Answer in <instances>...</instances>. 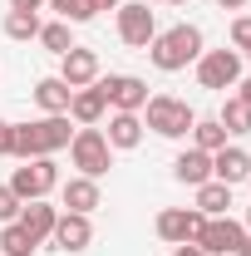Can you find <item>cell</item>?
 Instances as JSON below:
<instances>
[{"instance_id":"6da1fadb","label":"cell","mask_w":251,"mask_h":256,"mask_svg":"<svg viewBox=\"0 0 251 256\" xmlns=\"http://www.w3.org/2000/svg\"><path fill=\"white\" fill-rule=\"evenodd\" d=\"M74 128H69V114H44L34 124H15V153L10 158L30 162V158H54L60 148H69Z\"/></svg>"},{"instance_id":"7a4b0ae2","label":"cell","mask_w":251,"mask_h":256,"mask_svg":"<svg viewBox=\"0 0 251 256\" xmlns=\"http://www.w3.org/2000/svg\"><path fill=\"white\" fill-rule=\"evenodd\" d=\"M148 60L162 69V74H178V69H188V64L202 60V30L197 25H172V30H158L153 44H148Z\"/></svg>"},{"instance_id":"3957f363","label":"cell","mask_w":251,"mask_h":256,"mask_svg":"<svg viewBox=\"0 0 251 256\" xmlns=\"http://www.w3.org/2000/svg\"><path fill=\"white\" fill-rule=\"evenodd\" d=\"M69 158H74V168H79V178H94V182H98V178L114 168V148H108L104 128H74Z\"/></svg>"},{"instance_id":"277c9868","label":"cell","mask_w":251,"mask_h":256,"mask_svg":"<svg viewBox=\"0 0 251 256\" xmlns=\"http://www.w3.org/2000/svg\"><path fill=\"white\" fill-rule=\"evenodd\" d=\"M143 114H148V128H153L158 138H188L192 124H197V114H192L182 98H172V94H153L143 104Z\"/></svg>"},{"instance_id":"5b68a950","label":"cell","mask_w":251,"mask_h":256,"mask_svg":"<svg viewBox=\"0 0 251 256\" xmlns=\"http://www.w3.org/2000/svg\"><path fill=\"white\" fill-rule=\"evenodd\" d=\"M54 188H60V162H54V158H30L25 168H15V172H10V192H15L20 202L50 197Z\"/></svg>"},{"instance_id":"8992f818","label":"cell","mask_w":251,"mask_h":256,"mask_svg":"<svg viewBox=\"0 0 251 256\" xmlns=\"http://www.w3.org/2000/svg\"><path fill=\"white\" fill-rule=\"evenodd\" d=\"M236 79H242V54L236 50H202V60H197V84L202 89H236Z\"/></svg>"},{"instance_id":"52a82bcc","label":"cell","mask_w":251,"mask_h":256,"mask_svg":"<svg viewBox=\"0 0 251 256\" xmlns=\"http://www.w3.org/2000/svg\"><path fill=\"white\" fill-rule=\"evenodd\" d=\"M153 34H158V20L148 10V0H124L118 5V40L133 44V50H148Z\"/></svg>"},{"instance_id":"ba28073f","label":"cell","mask_w":251,"mask_h":256,"mask_svg":"<svg viewBox=\"0 0 251 256\" xmlns=\"http://www.w3.org/2000/svg\"><path fill=\"white\" fill-rule=\"evenodd\" d=\"M242 236H246V226L236 222V217H207L192 246H202V256H232L242 246Z\"/></svg>"},{"instance_id":"9c48e42d","label":"cell","mask_w":251,"mask_h":256,"mask_svg":"<svg viewBox=\"0 0 251 256\" xmlns=\"http://www.w3.org/2000/svg\"><path fill=\"white\" fill-rule=\"evenodd\" d=\"M98 89H104V98H108L114 114H138L148 104V84L138 74H108V79H98Z\"/></svg>"},{"instance_id":"30bf717a","label":"cell","mask_w":251,"mask_h":256,"mask_svg":"<svg viewBox=\"0 0 251 256\" xmlns=\"http://www.w3.org/2000/svg\"><path fill=\"white\" fill-rule=\"evenodd\" d=\"M202 222H207V217H202L197 207H162V212H158V236L172 242V246H188V242H197Z\"/></svg>"},{"instance_id":"8fae6325","label":"cell","mask_w":251,"mask_h":256,"mask_svg":"<svg viewBox=\"0 0 251 256\" xmlns=\"http://www.w3.org/2000/svg\"><path fill=\"white\" fill-rule=\"evenodd\" d=\"M60 79L69 89H89L98 79V54L94 50H84V44H74L69 54H60Z\"/></svg>"},{"instance_id":"7c38bea8","label":"cell","mask_w":251,"mask_h":256,"mask_svg":"<svg viewBox=\"0 0 251 256\" xmlns=\"http://www.w3.org/2000/svg\"><path fill=\"white\" fill-rule=\"evenodd\" d=\"M60 252H84L89 242H94V222L84 217V212H60V222H54V236H50Z\"/></svg>"},{"instance_id":"4fadbf2b","label":"cell","mask_w":251,"mask_h":256,"mask_svg":"<svg viewBox=\"0 0 251 256\" xmlns=\"http://www.w3.org/2000/svg\"><path fill=\"white\" fill-rule=\"evenodd\" d=\"M15 222L25 226V232H30V242L40 246V242H50V236H54V222H60V212H54L44 197H34V202H25V207H20V217H15Z\"/></svg>"},{"instance_id":"5bb4252c","label":"cell","mask_w":251,"mask_h":256,"mask_svg":"<svg viewBox=\"0 0 251 256\" xmlns=\"http://www.w3.org/2000/svg\"><path fill=\"white\" fill-rule=\"evenodd\" d=\"M104 114H108V98H104V89H98V79L89 84V89H74V98H69V118H74L79 128H94Z\"/></svg>"},{"instance_id":"9a60e30c","label":"cell","mask_w":251,"mask_h":256,"mask_svg":"<svg viewBox=\"0 0 251 256\" xmlns=\"http://www.w3.org/2000/svg\"><path fill=\"white\" fill-rule=\"evenodd\" d=\"M212 178L226 182V188L246 182V178H251V153H246V148H222V153H212Z\"/></svg>"},{"instance_id":"2e32d148","label":"cell","mask_w":251,"mask_h":256,"mask_svg":"<svg viewBox=\"0 0 251 256\" xmlns=\"http://www.w3.org/2000/svg\"><path fill=\"white\" fill-rule=\"evenodd\" d=\"M172 178H178V182H188V188H202V182H212V153H202V148H188V153H178V162H172Z\"/></svg>"},{"instance_id":"e0dca14e","label":"cell","mask_w":251,"mask_h":256,"mask_svg":"<svg viewBox=\"0 0 251 256\" xmlns=\"http://www.w3.org/2000/svg\"><path fill=\"white\" fill-rule=\"evenodd\" d=\"M104 138H108V148H124V153H128V148L143 143V118H138V114H114Z\"/></svg>"},{"instance_id":"ac0fdd59","label":"cell","mask_w":251,"mask_h":256,"mask_svg":"<svg viewBox=\"0 0 251 256\" xmlns=\"http://www.w3.org/2000/svg\"><path fill=\"white\" fill-rule=\"evenodd\" d=\"M69 98H74V89L64 84L60 74H54V79H40V84H34V104H40L44 114H69Z\"/></svg>"},{"instance_id":"d6986e66","label":"cell","mask_w":251,"mask_h":256,"mask_svg":"<svg viewBox=\"0 0 251 256\" xmlns=\"http://www.w3.org/2000/svg\"><path fill=\"white\" fill-rule=\"evenodd\" d=\"M64 207L89 217V212L98 207V182L94 178H69V182H64Z\"/></svg>"},{"instance_id":"ffe728a7","label":"cell","mask_w":251,"mask_h":256,"mask_svg":"<svg viewBox=\"0 0 251 256\" xmlns=\"http://www.w3.org/2000/svg\"><path fill=\"white\" fill-rule=\"evenodd\" d=\"M226 207H232V188H226V182L212 178V182L197 188V212H202V217H226Z\"/></svg>"},{"instance_id":"44dd1931","label":"cell","mask_w":251,"mask_h":256,"mask_svg":"<svg viewBox=\"0 0 251 256\" xmlns=\"http://www.w3.org/2000/svg\"><path fill=\"white\" fill-rule=\"evenodd\" d=\"M192 148L222 153V148H226V128H222L217 118H197V124H192Z\"/></svg>"},{"instance_id":"7402d4cb","label":"cell","mask_w":251,"mask_h":256,"mask_svg":"<svg viewBox=\"0 0 251 256\" xmlns=\"http://www.w3.org/2000/svg\"><path fill=\"white\" fill-rule=\"evenodd\" d=\"M217 124L226 128V133H251V104H242V98H226L217 114Z\"/></svg>"},{"instance_id":"603a6c76","label":"cell","mask_w":251,"mask_h":256,"mask_svg":"<svg viewBox=\"0 0 251 256\" xmlns=\"http://www.w3.org/2000/svg\"><path fill=\"white\" fill-rule=\"evenodd\" d=\"M30 252H34L30 232L20 222H5V232H0V256H30Z\"/></svg>"},{"instance_id":"cb8c5ba5","label":"cell","mask_w":251,"mask_h":256,"mask_svg":"<svg viewBox=\"0 0 251 256\" xmlns=\"http://www.w3.org/2000/svg\"><path fill=\"white\" fill-rule=\"evenodd\" d=\"M5 34L10 40H40V15L34 10H10L5 15Z\"/></svg>"},{"instance_id":"d4e9b609","label":"cell","mask_w":251,"mask_h":256,"mask_svg":"<svg viewBox=\"0 0 251 256\" xmlns=\"http://www.w3.org/2000/svg\"><path fill=\"white\" fill-rule=\"evenodd\" d=\"M50 10H60L64 25H84V20H94V0H50Z\"/></svg>"},{"instance_id":"484cf974","label":"cell","mask_w":251,"mask_h":256,"mask_svg":"<svg viewBox=\"0 0 251 256\" xmlns=\"http://www.w3.org/2000/svg\"><path fill=\"white\" fill-rule=\"evenodd\" d=\"M40 44L54 50V54H69V50H74V34H69L64 20H54V25H40Z\"/></svg>"},{"instance_id":"4316f807","label":"cell","mask_w":251,"mask_h":256,"mask_svg":"<svg viewBox=\"0 0 251 256\" xmlns=\"http://www.w3.org/2000/svg\"><path fill=\"white\" fill-rule=\"evenodd\" d=\"M232 50H236V54L251 50V15H236V20H232Z\"/></svg>"},{"instance_id":"83f0119b","label":"cell","mask_w":251,"mask_h":256,"mask_svg":"<svg viewBox=\"0 0 251 256\" xmlns=\"http://www.w3.org/2000/svg\"><path fill=\"white\" fill-rule=\"evenodd\" d=\"M20 207H25V202L10 192V182H5V188H0V222H15V217H20Z\"/></svg>"},{"instance_id":"f1b7e54d","label":"cell","mask_w":251,"mask_h":256,"mask_svg":"<svg viewBox=\"0 0 251 256\" xmlns=\"http://www.w3.org/2000/svg\"><path fill=\"white\" fill-rule=\"evenodd\" d=\"M10 153H15V124L0 118V158H10Z\"/></svg>"},{"instance_id":"f546056e","label":"cell","mask_w":251,"mask_h":256,"mask_svg":"<svg viewBox=\"0 0 251 256\" xmlns=\"http://www.w3.org/2000/svg\"><path fill=\"white\" fill-rule=\"evenodd\" d=\"M236 89H242L236 98H242V104H251V74H246V79H236Z\"/></svg>"},{"instance_id":"4dcf8cb0","label":"cell","mask_w":251,"mask_h":256,"mask_svg":"<svg viewBox=\"0 0 251 256\" xmlns=\"http://www.w3.org/2000/svg\"><path fill=\"white\" fill-rule=\"evenodd\" d=\"M44 0H10V10H40Z\"/></svg>"},{"instance_id":"1f68e13d","label":"cell","mask_w":251,"mask_h":256,"mask_svg":"<svg viewBox=\"0 0 251 256\" xmlns=\"http://www.w3.org/2000/svg\"><path fill=\"white\" fill-rule=\"evenodd\" d=\"M172 256H202V246H192V242H188V246H178Z\"/></svg>"},{"instance_id":"d6a6232c","label":"cell","mask_w":251,"mask_h":256,"mask_svg":"<svg viewBox=\"0 0 251 256\" xmlns=\"http://www.w3.org/2000/svg\"><path fill=\"white\" fill-rule=\"evenodd\" d=\"M124 0H94V10H118Z\"/></svg>"},{"instance_id":"836d02e7","label":"cell","mask_w":251,"mask_h":256,"mask_svg":"<svg viewBox=\"0 0 251 256\" xmlns=\"http://www.w3.org/2000/svg\"><path fill=\"white\" fill-rule=\"evenodd\" d=\"M232 256H251V236H242V246H236Z\"/></svg>"},{"instance_id":"e575fe53","label":"cell","mask_w":251,"mask_h":256,"mask_svg":"<svg viewBox=\"0 0 251 256\" xmlns=\"http://www.w3.org/2000/svg\"><path fill=\"white\" fill-rule=\"evenodd\" d=\"M222 10H242V5H246V0H217Z\"/></svg>"},{"instance_id":"d590c367","label":"cell","mask_w":251,"mask_h":256,"mask_svg":"<svg viewBox=\"0 0 251 256\" xmlns=\"http://www.w3.org/2000/svg\"><path fill=\"white\" fill-rule=\"evenodd\" d=\"M242 226H246V236H251V207H246V217H242Z\"/></svg>"},{"instance_id":"8d00e7d4","label":"cell","mask_w":251,"mask_h":256,"mask_svg":"<svg viewBox=\"0 0 251 256\" xmlns=\"http://www.w3.org/2000/svg\"><path fill=\"white\" fill-rule=\"evenodd\" d=\"M168 5H188V0H168Z\"/></svg>"},{"instance_id":"74e56055","label":"cell","mask_w":251,"mask_h":256,"mask_svg":"<svg viewBox=\"0 0 251 256\" xmlns=\"http://www.w3.org/2000/svg\"><path fill=\"white\" fill-rule=\"evenodd\" d=\"M246 60H251V50H246Z\"/></svg>"},{"instance_id":"f35d334b","label":"cell","mask_w":251,"mask_h":256,"mask_svg":"<svg viewBox=\"0 0 251 256\" xmlns=\"http://www.w3.org/2000/svg\"><path fill=\"white\" fill-rule=\"evenodd\" d=\"M246 182H251V178H246Z\"/></svg>"}]
</instances>
